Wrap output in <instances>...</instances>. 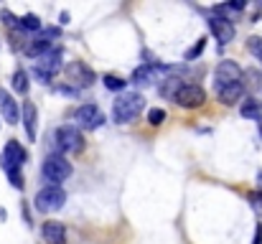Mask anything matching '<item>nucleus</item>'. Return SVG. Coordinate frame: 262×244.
<instances>
[{
    "label": "nucleus",
    "mask_w": 262,
    "mask_h": 244,
    "mask_svg": "<svg viewBox=\"0 0 262 244\" xmlns=\"http://www.w3.org/2000/svg\"><path fill=\"white\" fill-rule=\"evenodd\" d=\"M143 107H145L143 94H138V92H125V94H120V97L115 99V104H112V120H115L117 125H127V122H133V120L143 112Z\"/></svg>",
    "instance_id": "obj_1"
},
{
    "label": "nucleus",
    "mask_w": 262,
    "mask_h": 244,
    "mask_svg": "<svg viewBox=\"0 0 262 244\" xmlns=\"http://www.w3.org/2000/svg\"><path fill=\"white\" fill-rule=\"evenodd\" d=\"M36 211L41 214H51V211H59L64 204H67V191L61 186H46L36 193Z\"/></svg>",
    "instance_id": "obj_5"
},
{
    "label": "nucleus",
    "mask_w": 262,
    "mask_h": 244,
    "mask_svg": "<svg viewBox=\"0 0 262 244\" xmlns=\"http://www.w3.org/2000/svg\"><path fill=\"white\" fill-rule=\"evenodd\" d=\"M102 81H104V86H107L110 92H122V89H125V84H127V81L122 79V77H117V74H107Z\"/></svg>",
    "instance_id": "obj_21"
},
{
    "label": "nucleus",
    "mask_w": 262,
    "mask_h": 244,
    "mask_svg": "<svg viewBox=\"0 0 262 244\" xmlns=\"http://www.w3.org/2000/svg\"><path fill=\"white\" fill-rule=\"evenodd\" d=\"M252 244H262V224H257V229H255V239Z\"/></svg>",
    "instance_id": "obj_28"
},
{
    "label": "nucleus",
    "mask_w": 262,
    "mask_h": 244,
    "mask_svg": "<svg viewBox=\"0 0 262 244\" xmlns=\"http://www.w3.org/2000/svg\"><path fill=\"white\" fill-rule=\"evenodd\" d=\"M49 49H54L46 38H36V41H28L26 46H23V51H26V56H31V59H38V56H43Z\"/></svg>",
    "instance_id": "obj_16"
},
{
    "label": "nucleus",
    "mask_w": 262,
    "mask_h": 244,
    "mask_svg": "<svg viewBox=\"0 0 262 244\" xmlns=\"http://www.w3.org/2000/svg\"><path fill=\"white\" fill-rule=\"evenodd\" d=\"M239 115L247 117V120H257L262 115V102H257V99H245L242 107H239Z\"/></svg>",
    "instance_id": "obj_17"
},
{
    "label": "nucleus",
    "mask_w": 262,
    "mask_h": 244,
    "mask_svg": "<svg viewBox=\"0 0 262 244\" xmlns=\"http://www.w3.org/2000/svg\"><path fill=\"white\" fill-rule=\"evenodd\" d=\"M247 201H250L252 211H255V214L262 219V191H252V193L247 196Z\"/></svg>",
    "instance_id": "obj_26"
},
{
    "label": "nucleus",
    "mask_w": 262,
    "mask_h": 244,
    "mask_svg": "<svg viewBox=\"0 0 262 244\" xmlns=\"http://www.w3.org/2000/svg\"><path fill=\"white\" fill-rule=\"evenodd\" d=\"M54 148H56L59 156H64V153H82L84 150V138H82V132L74 125H61L56 130Z\"/></svg>",
    "instance_id": "obj_3"
},
{
    "label": "nucleus",
    "mask_w": 262,
    "mask_h": 244,
    "mask_svg": "<svg viewBox=\"0 0 262 244\" xmlns=\"http://www.w3.org/2000/svg\"><path fill=\"white\" fill-rule=\"evenodd\" d=\"M41 173L49 181V186H59L61 181H67L72 175V163L67 161L64 156H59V153H49L46 161H43Z\"/></svg>",
    "instance_id": "obj_4"
},
{
    "label": "nucleus",
    "mask_w": 262,
    "mask_h": 244,
    "mask_svg": "<svg viewBox=\"0 0 262 244\" xmlns=\"http://www.w3.org/2000/svg\"><path fill=\"white\" fill-rule=\"evenodd\" d=\"M176 102H178L183 109H196V107H204L206 92H204L199 84H183L181 92L176 94Z\"/></svg>",
    "instance_id": "obj_8"
},
{
    "label": "nucleus",
    "mask_w": 262,
    "mask_h": 244,
    "mask_svg": "<svg viewBox=\"0 0 262 244\" xmlns=\"http://www.w3.org/2000/svg\"><path fill=\"white\" fill-rule=\"evenodd\" d=\"M242 97H245V84H242V81H237V84H229V86L219 89V99H222L227 107H232V104L242 102Z\"/></svg>",
    "instance_id": "obj_15"
},
{
    "label": "nucleus",
    "mask_w": 262,
    "mask_h": 244,
    "mask_svg": "<svg viewBox=\"0 0 262 244\" xmlns=\"http://www.w3.org/2000/svg\"><path fill=\"white\" fill-rule=\"evenodd\" d=\"M0 18L5 20V26H18V18H15L10 10H3V13H0ZM18 28H20V26H18Z\"/></svg>",
    "instance_id": "obj_27"
},
{
    "label": "nucleus",
    "mask_w": 262,
    "mask_h": 244,
    "mask_svg": "<svg viewBox=\"0 0 262 244\" xmlns=\"http://www.w3.org/2000/svg\"><path fill=\"white\" fill-rule=\"evenodd\" d=\"M181 86H183V81L178 79V77H168V79L161 81V94L168 97V99H176V94L181 92Z\"/></svg>",
    "instance_id": "obj_18"
},
{
    "label": "nucleus",
    "mask_w": 262,
    "mask_h": 244,
    "mask_svg": "<svg viewBox=\"0 0 262 244\" xmlns=\"http://www.w3.org/2000/svg\"><path fill=\"white\" fill-rule=\"evenodd\" d=\"M104 125V115L97 104H82L77 112H74V127H84V130H97Z\"/></svg>",
    "instance_id": "obj_6"
},
{
    "label": "nucleus",
    "mask_w": 262,
    "mask_h": 244,
    "mask_svg": "<svg viewBox=\"0 0 262 244\" xmlns=\"http://www.w3.org/2000/svg\"><path fill=\"white\" fill-rule=\"evenodd\" d=\"M67 77L74 84V89H87V86L94 84V72L89 69L84 61H72L67 66Z\"/></svg>",
    "instance_id": "obj_9"
},
{
    "label": "nucleus",
    "mask_w": 262,
    "mask_h": 244,
    "mask_svg": "<svg viewBox=\"0 0 262 244\" xmlns=\"http://www.w3.org/2000/svg\"><path fill=\"white\" fill-rule=\"evenodd\" d=\"M148 122H150L153 127H161V125L166 122V109H161V107H153V109L148 112Z\"/></svg>",
    "instance_id": "obj_23"
},
{
    "label": "nucleus",
    "mask_w": 262,
    "mask_h": 244,
    "mask_svg": "<svg viewBox=\"0 0 262 244\" xmlns=\"http://www.w3.org/2000/svg\"><path fill=\"white\" fill-rule=\"evenodd\" d=\"M5 173H8V181H10V186H15L18 191L23 188V175H20V168H3Z\"/></svg>",
    "instance_id": "obj_24"
},
{
    "label": "nucleus",
    "mask_w": 262,
    "mask_h": 244,
    "mask_svg": "<svg viewBox=\"0 0 262 244\" xmlns=\"http://www.w3.org/2000/svg\"><path fill=\"white\" fill-rule=\"evenodd\" d=\"M257 127H260V135H262V117H257Z\"/></svg>",
    "instance_id": "obj_29"
},
{
    "label": "nucleus",
    "mask_w": 262,
    "mask_h": 244,
    "mask_svg": "<svg viewBox=\"0 0 262 244\" xmlns=\"http://www.w3.org/2000/svg\"><path fill=\"white\" fill-rule=\"evenodd\" d=\"M13 89H15L18 94H28V74H26L23 69H18V72L13 74Z\"/></svg>",
    "instance_id": "obj_20"
},
{
    "label": "nucleus",
    "mask_w": 262,
    "mask_h": 244,
    "mask_svg": "<svg viewBox=\"0 0 262 244\" xmlns=\"http://www.w3.org/2000/svg\"><path fill=\"white\" fill-rule=\"evenodd\" d=\"M242 66L237 64V61H222V64H216V72H214V86H216V92L219 89H224V86H229V84H237V81H242Z\"/></svg>",
    "instance_id": "obj_7"
},
{
    "label": "nucleus",
    "mask_w": 262,
    "mask_h": 244,
    "mask_svg": "<svg viewBox=\"0 0 262 244\" xmlns=\"http://www.w3.org/2000/svg\"><path fill=\"white\" fill-rule=\"evenodd\" d=\"M64 61V51L61 49H49L43 56L33 59V77L41 81V84H51V79L61 72V64Z\"/></svg>",
    "instance_id": "obj_2"
},
{
    "label": "nucleus",
    "mask_w": 262,
    "mask_h": 244,
    "mask_svg": "<svg viewBox=\"0 0 262 244\" xmlns=\"http://www.w3.org/2000/svg\"><path fill=\"white\" fill-rule=\"evenodd\" d=\"M20 122H23L26 138L33 143V140H36V122H38V112H36V104H33V102H23V109H20Z\"/></svg>",
    "instance_id": "obj_13"
},
{
    "label": "nucleus",
    "mask_w": 262,
    "mask_h": 244,
    "mask_svg": "<svg viewBox=\"0 0 262 244\" xmlns=\"http://www.w3.org/2000/svg\"><path fill=\"white\" fill-rule=\"evenodd\" d=\"M247 49H250L252 56H257L262 61V38L260 36H250V38H247Z\"/></svg>",
    "instance_id": "obj_25"
},
{
    "label": "nucleus",
    "mask_w": 262,
    "mask_h": 244,
    "mask_svg": "<svg viewBox=\"0 0 262 244\" xmlns=\"http://www.w3.org/2000/svg\"><path fill=\"white\" fill-rule=\"evenodd\" d=\"M209 31L216 36V41L222 46H227L234 38V23L229 18H224V15H211L209 18Z\"/></svg>",
    "instance_id": "obj_11"
},
{
    "label": "nucleus",
    "mask_w": 262,
    "mask_h": 244,
    "mask_svg": "<svg viewBox=\"0 0 262 244\" xmlns=\"http://www.w3.org/2000/svg\"><path fill=\"white\" fill-rule=\"evenodd\" d=\"M41 237L46 244H67V229L61 221H46L41 227Z\"/></svg>",
    "instance_id": "obj_14"
},
{
    "label": "nucleus",
    "mask_w": 262,
    "mask_h": 244,
    "mask_svg": "<svg viewBox=\"0 0 262 244\" xmlns=\"http://www.w3.org/2000/svg\"><path fill=\"white\" fill-rule=\"evenodd\" d=\"M18 26H20L23 31H41V18H38L36 13H26V15L18 20Z\"/></svg>",
    "instance_id": "obj_19"
},
{
    "label": "nucleus",
    "mask_w": 262,
    "mask_h": 244,
    "mask_svg": "<svg viewBox=\"0 0 262 244\" xmlns=\"http://www.w3.org/2000/svg\"><path fill=\"white\" fill-rule=\"evenodd\" d=\"M204 49H206V38H199V41L183 54V59H186V61H193V59H199V56L204 54Z\"/></svg>",
    "instance_id": "obj_22"
},
{
    "label": "nucleus",
    "mask_w": 262,
    "mask_h": 244,
    "mask_svg": "<svg viewBox=\"0 0 262 244\" xmlns=\"http://www.w3.org/2000/svg\"><path fill=\"white\" fill-rule=\"evenodd\" d=\"M0 112H3L5 122H10V125H15V122L20 120L18 102H15V99H13V94H10L8 89H3V86H0Z\"/></svg>",
    "instance_id": "obj_12"
},
{
    "label": "nucleus",
    "mask_w": 262,
    "mask_h": 244,
    "mask_svg": "<svg viewBox=\"0 0 262 244\" xmlns=\"http://www.w3.org/2000/svg\"><path fill=\"white\" fill-rule=\"evenodd\" d=\"M28 161V153H26V148L18 143V140H8L5 143V150H3V168H23V163Z\"/></svg>",
    "instance_id": "obj_10"
}]
</instances>
